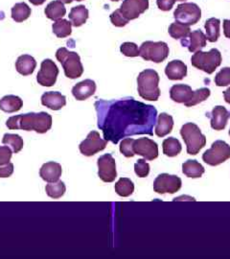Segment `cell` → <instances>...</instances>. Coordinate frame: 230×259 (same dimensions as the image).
<instances>
[{
	"instance_id": "cell-1",
	"label": "cell",
	"mask_w": 230,
	"mask_h": 259,
	"mask_svg": "<svg viewBox=\"0 0 230 259\" xmlns=\"http://www.w3.org/2000/svg\"><path fill=\"white\" fill-rule=\"evenodd\" d=\"M98 112V127L104 132L106 140L117 143L119 139L128 135L149 134L151 129L143 123L153 124L157 111L154 107L126 99L113 102L98 101L95 103Z\"/></svg>"
},
{
	"instance_id": "cell-2",
	"label": "cell",
	"mask_w": 230,
	"mask_h": 259,
	"mask_svg": "<svg viewBox=\"0 0 230 259\" xmlns=\"http://www.w3.org/2000/svg\"><path fill=\"white\" fill-rule=\"evenodd\" d=\"M10 130L35 131L37 134H45L52 127V116L44 112H29L12 116L6 122Z\"/></svg>"
},
{
	"instance_id": "cell-3",
	"label": "cell",
	"mask_w": 230,
	"mask_h": 259,
	"mask_svg": "<svg viewBox=\"0 0 230 259\" xmlns=\"http://www.w3.org/2000/svg\"><path fill=\"white\" fill-rule=\"evenodd\" d=\"M159 76L156 70L146 69L137 77V89L139 95L148 101H157L160 96L158 87Z\"/></svg>"
},
{
	"instance_id": "cell-4",
	"label": "cell",
	"mask_w": 230,
	"mask_h": 259,
	"mask_svg": "<svg viewBox=\"0 0 230 259\" xmlns=\"http://www.w3.org/2000/svg\"><path fill=\"white\" fill-rule=\"evenodd\" d=\"M57 60L62 64L65 74L69 79L80 78L83 73L81 58L76 52H71L65 47L59 48L56 52Z\"/></svg>"
},
{
	"instance_id": "cell-5",
	"label": "cell",
	"mask_w": 230,
	"mask_h": 259,
	"mask_svg": "<svg viewBox=\"0 0 230 259\" xmlns=\"http://www.w3.org/2000/svg\"><path fill=\"white\" fill-rule=\"evenodd\" d=\"M180 135L187 146V153L196 156L206 144V138L194 123H187L180 130Z\"/></svg>"
},
{
	"instance_id": "cell-6",
	"label": "cell",
	"mask_w": 230,
	"mask_h": 259,
	"mask_svg": "<svg viewBox=\"0 0 230 259\" xmlns=\"http://www.w3.org/2000/svg\"><path fill=\"white\" fill-rule=\"evenodd\" d=\"M192 65L207 74H212L221 64V52L218 49H211L208 52L197 51L191 58Z\"/></svg>"
},
{
	"instance_id": "cell-7",
	"label": "cell",
	"mask_w": 230,
	"mask_h": 259,
	"mask_svg": "<svg viewBox=\"0 0 230 259\" xmlns=\"http://www.w3.org/2000/svg\"><path fill=\"white\" fill-rule=\"evenodd\" d=\"M169 55V47L163 41H146L139 48V56L156 64L162 63Z\"/></svg>"
},
{
	"instance_id": "cell-8",
	"label": "cell",
	"mask_w": 230,
	"mask_h": 259,
	"mask_svg": "<svg viewBox=\"0 0 230 259\" xmlns=\"http://www.w3.org/2000/svg\"><path fill=\"white\" fill-rule=\"evenodd\" d=\"M230 157V146L222 140H217L211 148L203 155V161L211 166H217L226 161Z\"/></svg>"
},
{
	"instance_id": "cell-9",
	"label": "cell",
	"mask_w": 230,
	"mask_h": 259,
	"mask_svg": "<svg viewBox=\"0 0 230 259\" xmlns=\"http://www.w3.org/2000/svg\"><path fill=\"white\" fill-rule=\"evenodd\" d=\"M176 22L190 26L198 23L202 18V11L195 3H183L177 6L174 13Z\"/></svg>"
},
{
	"instance_id": "cell-10",
	"label": "cell",
	"mask_w": 230,
	"mask_h": 259,
	"mask_svg": "<svg viewBox=\"0 0 230 259\" xmlns=\"http://www.w3.org/2000/svg\"><path fill=\"white\" fill-rule=\"evenodd\" d=\"M107 147V140L102 139L96 131L90 132L86 139L80 144V152L85 157H92Z\"/></svg>"
},
{
	"instance_id": "cell-11",
	"label": "cell",
	"mask_w": 230,
	"mask_h": 259,
	"mask_svg": "<svg viewBox=\"0 0 230 259\" xmlns=\"http://www.w3.org/2000/svg\"><path fill=\"white\" fill-rule=\"evenodd\" d=\"M181 180L175 175L161 174L157 177L154 183V190L158 194H174L181 187Z\"/></svg>"
},
{
	"instance_id": "cell-12",
	"label": "cell",
	"mask_w": 230,
	"mask_h": 259,
	"mask_svg": "<svg viewBox=\"0 0 230 259\" xmlns=\"http://www.w3.org/2000/svg\"><path fill=\"white\" fill-rule=\"evenodd\" d=\"M59 75V68L55 63L46 59L40 65V70L37 75V81L38 84L42 87H53L57 82V78Z\"/></svg>"
},
{
	"instance_id": "cell-13",
	"label": "cell",
	"mask_w": 230,
	"mask_h": 259,
	"mask_svg": "<svg viewBox=\"0 0 230 259\" xmlns=\"http://www.w3.org/2000/svg\"><path fill=\"white\" fill-rule=\"evenodd\" d=\"M98 176L105 183H112L117 177L115 159L111 154H106L98 158Z\"/></svg>"
},
{
	"instance_id": "cell-14",
	"label": "cell",
	"mask_w": 230,
	"mask_h": 259,
	"mask_svg": "<svg viewBox=\"0 0 230 259\" xmlns=\"http://www.w3.org/2000/svg\"><path fill=\"white\" fill-rule=\"evenodd\" d=\"M133 152L135 155L142 156L147 160H154L158 157V146L152 139L146 138L134 139Z\"/></svg>"
},
{
	"instance_id": "cell-15",
	"label": "cell",
	"mask_w": 230,
	"mask_h": 259,
	"mask_svg": "<svg viewBox=\"0 0 230 259\" xmlns=\"http://www.w3.org/2000/svg\"><path fill=\"white\" fill-rule=\"evenodd\" d=\"M148 8L149 0H124L119 9L126 19L132 20L137 19Z\"/></svg>"
},
{
	"instance_id": "cell-16",
	"label": "cell",
	"mask_w": 230,
	"mask_h": 259,
	"mask_svg": "<svg viewBox=\"0 0 230 259\" xmlns=\"http://www.w3.org/2000/svg\"><path fill=\"white\" fill-rule=\"evenodd\" d=\"M62 174H63V168L60 163L55 161L46 162L39 170V176L47 183L58 182L62 176Z\"/></svg>"
},
{
	"instance_id": "cell-17",
	"label": "cell",
	"mask_w": 230,
	"mask_h": 259,
	"mask_svg": "<svg viewBox=\"0 0 230 259\" xmlns=\"http://www.w3.org/2000/svg\"><path fill=\"white\" fill-rule=\"evenodd\" d=\"M96 92V83L92 80H84L75 84L72 89V94L76 100L84 101Z\"/></svg>"
},
{
	"instance_id": "cell-18",
	"label": "cell",
	"mask_w": 230,
	"mask_h": 259,
	"mask_svg": "<svg viewBox=\"0 0 230 259\" xmlns=\"http://www.w3.org/2000/svg\"><path fill=\"white\" fill-rule=\"evenodd\" d=\"M41 104L52 111H59L66 105V97L58 92H48L42 94Z\"/></svg>"
},
{
	"instance_id": "cell-19",
	"label": "cell",
	"mask_w": 230,
	"mask_h": 259,
	"mask_svg": "<svg viewBox=\"0 0 230 259\" xmlns=\"http://www.w3.org/2000/svg\"><path fill=\"white\" fill-rule=\"evenodd\" d=\"M193 95L192 89L187 84H175L170 91L171 99L176 103H182L184 105L191 101Z\"/></svg>"
},
{
	"instance_id": "cell-20",
	"label": "cell",
	"mask_w": 230,
	"mask_h": 259,
	"mask_svg": "<svg viewBox=\"0 0 230 259\" xmlns=\"http://www.w3.org/2000/svg\"><path fill=\"white\" fill-rule=\"evenodd\" d=\"M229 112L222 106H217L213 109L211 114V127L215 131L224 129L229 119Z\"/></svg>"
},
{
	"instance_id": "cell-21",
	"label": "cell",
	"mask_w": 230,
	"mask_h": 259,
	"mask_svg": "<svg viewBox=\"0 0 230 259\" xmlns=\"http://www.w3.org/2000/svg\"><path fill=\"white\" fill-rule=\"evenodd\" d=\"M206 36L203 32L201 30H196L189 34L187 40L184 38L182 45L188 47L190 52H197L206 46Z\"/></svg>"
},
{
	"instance_id": "cell-22",
	"label": "cell",
	"mask_w": 230,
	"mask_h": 259,
	"mask_svg": "<svg viewBox=\"0 0 230 259\" xmlns=\"http://www.w3.org/2000/svg\"><path fill=\"white\" fill-rule=\"evenodd\" d=\"M165 74L170 80H182L187 75V66L181 61H172L166 66Z\"/></svg>"
},
{
	"instance_id": "cell-23",
	"label": "cell",
	"mask_w": 230,
	"mask_h": 259,
	"mask_svg": "<svg viewBox=\"0 0 230 259\" xmlns=\"http://www.w3.org/2000/svg\"><path fill=\"white\" fill-rule=\"evenodd\" d=\"M37 66L36 60L30 55L19 56L16 62V68L19 74L23 76L33 74Z\"/></svg>"
},
{
	"instance_id": "cell-24",
	"label": "cell",
	"mask_w": 230,
	"mask_h": 259,
	"mask_svg": "<svg viewBox=\"0 0 230 259\" xmlns=\"http://www.w3.org/2000/svg\"><path fill=\"white\" fill-rule=\"evenodd\" d=\"M174 127V120L173 117L165 112L159 114L157 120V127H156V135L159 138H163L170 134Z\"/></svg>"
},
{
	"instance_id": "cell-25",
	"label": "cell",
	"mask_w": 230,
	"mask_h": 259,
	"mask_svg": "<svg viewBox=\"0 0 230 259\" xmlns=\"http://www.w3.org/2000/svg\"><path fill=\"white\" fill-rule=\"evenodd\" d=\"M23 106L21 98L16 95H6L0 100V110L4 112H16L19 111Z\"/></svg>"
},
{
	"instance_id": "cell-26",
	"label": "cell",
	"mask_w": 230,
	"mask_h": 259,
	"mask_svg": "<svg viewBox=\"0 0 230 259\" xmlns=\"http://www.w3.org/2000/svg\"><path fill=\"white\" fill-rule=\"evenodd\" d=\"M45 16L49 19L52 20H59L62 19L66 14V9H65V5L63 2L55 0L50 2L44 10Z\"/></svg>"
},
{
	"instance_id": "cell-27",
	"label": "cell",
	"mask_w": 230,
	"mask_h": 259,
	"mask_svg": "<svg viewBox=\"0 0 230 259\" xmlns=\"http://www.w3.org/2000/svg\"><path fill=\"white\" fill-rule=\"evenodd\" d=\"M69 20L75 27H80L85 23L88 19V10L86 9L83 5H80L77 7H73L69 13Z\"/></svg>"
},
{
	"instance_id": "cell-28",
	"label": "cell",
	"mask_w": 230,
	"mask_h": 259,
	"mask_svg": "<svg viewBox=\"0 0 230 259\" xmlns=\"http://www.w3.org/2000/svg\"><path fill=\"white\" fill-rule=\"evenodd\" d=\"M204 171L205 170L203 165L197 160L189 159L182 164V172L184 175L188 178H193V179L201 178L203 176Z\"/></svg>"
},
{
	"instance_id": "cell-29",
	"label": "cell",
	"mask_w": 230,
	"mask_h": 259,
	"mask_svg": "<svg viewBox=\"0 0 230 259\" xmlns=\"http://www.w3.org/2000/svg\"><path fill=\"white\" fill-rule=\"evenodd\" d=\"M220 26H221L220 19L212 18L206 20L204 27L206 30V38L210 42H215L218 40V38L220 37Z\"/></svg>"
},
{
	"instance_id": "cell-30",
	"label": "cell",
	"mask_w": 230,
	"mask_h": 259,
	"mask_svg": "<svg viewBox=\"0 0 230 259\" xmlns=\"http://www.w3.org/2000/svg\"><path fill=\"white\" fill-rule=\"evenodd\" d=\"M53 33L56 36L61 38L68 37L72 33V23L66 19L56 20L52 25Z\"/></svg>"
},
{
	"instance_id": "cell-31",
	"label": "cell",
	"mask_w": 230,
	"mask_h": 259,
	"mask_svg": "<svg viewBox=\"0 0 230 259\" xmlns=\"http://www.w3.org/2000/svg\"><path fill=\"white\" fill-rule=\"evenodd\" d=\"M31 8L26 3H17L12 8V19L16 22H23L24 20L29 19V17L31 16Z\"/></svg>"
},
{
	"instance_id": "cell-32",
	"label": "cell",
	"mask_w": 230,
	"mask_h": 259,
	"mask_svg": "<svg viewBox=\"0 0 230 259\" xmlns=\"http://www.w3.org/2000/svg\"><path fill=\"white\" fill-rule=\"evenodd\" d=\"M115 192L121 197H129L134 191V185L128 178H121L115 184Z\"/></svg>"
},
{
	"instance_id": "cell-33",
	"label": "cell",
	"mask_w": 230,
	"mask_h": 259,
	"mask_svg": "<svg viewBox=\"0 0 230 259\" xmlns=\"http://www.w3.org/2000/svg\"><path fill=\"white\" fill-rule=\"evenodd\" d=\"M163 153L167 157H176L181 152V144L175 138H169L163 141Z\"/></svg>"
},
{
	"instance_id": "cell-34",
	"label": "cell",
	"mask_w": 230,
	"mask_h": 259,
	"mask_svg": "<svg viewBox=\"0 0 230 259\" xmlns=\"http://www.w3.org/2000/svg\"><path fill=\"white\" fill-rule=\"evenodd\" d=\"M2 143L10 146L11 148L13 149V152L16 154L19 153L24 145L23 139H21V137L19 135H14V134H5L3 139H2Z\"/></svg>"
},
{
	"instance_id": "cell-35",
	"label": "cell",
	"mask_w": 230,
	"mask_h": 259,
	"mask_svg": "<svg viewBox=\"0 0 230 259\" xmlns=\"http://www.w3.org/2000/svg\"><path fill=\"white\" fill-rule=\"evenodd\" d=\"M66 187L65 183L62 181H58L56 183H49V185L45 186L46 194L50 198L53 199H60L65 193Z\"/></svg>"
},
{
	"instance_id": "cell-36",
	"label": "cell",
	"mask_w": 230,
	"mask_h": 259,
	"mask_svg": "<svg viewBox=\"0 0 230 259\" xmlns=\"http://www.w3.org/2000/svg\"><path fill=\"white\" fill-rule=\"evenodd\" d=\"M190 27L187 25L181 24L179 22H175L172 23L169 27V34L172 37H174L175 39L178 38H186L189 36L190 32Z\"/></svg>"
},
{
	"instance_id": "cell-37",
	"label": "cell",
	"mask_w": 230,
	"mask_h": 259,
	"mask_svg": "<svg viewBox=\"0 0 230 259\" xmlns=\"http://www.w3.org/2000/svg\"><path fill=\"white\" fill-rule=\"evenodd\" d=\"M209 96H210V90L209 89H206V88L200 89V90L194 92L193 97H192L191 101L187 103L185 106L186 107H193V106H196L200 103L205 101Z\"/></svg>"
},
{
	"instance_id": "cell-38",
	"label": "cell",
	"mask_w": 230,
	"mask_h": 259,
	"mask_svg": "<svg viewBox=\"0 0 230 259\" xmlns=\"http://www.w3.org/2000/svg\"><path fill=\"white\" fill-rule=\"evenodd\" d=\"M215 83L218 87H226L230 84V67L222 68L215 77Z\"/></svg>"
},
{
	"instance_id": "cell-39",
	"label": "cell",
	"mask_w": 230,
	"mask_h": 259,
	"mask_svg": "<svg viewBox=\"0 0 230 259\" xmlns=\"http://www.w3.org/2000/svg\"><path fill=\"white\" fill-rule=\"evenodd\" d=\"M133 142L134 139H123L120 143V152L126 157H132L135 156L133 152Z\"/></svg>"
},
{
	"instance_id": "cell-40",
	"label": "cell",
	"mask_w": 230,
	"mask_h": 259,
	"mask_svg": "<svg viewBox=\"0 0 230 259\" xmlns=\"http://www.w3.org/2000/svg\"><path fill=\"white\" fill-rule=\"evenodd\" d=\"M111 23L116 27H123L129 23V20L125 18L120 9L115 10L111 15Z\"/></svg>"
},
{
	"instance_id": "cell-41",
	"label": "cell",
	"mask_w": 230,
	"mask_h": 259,
	"mask_svg": "<svg viewBox=\"0 0 230 259\" xmlns=\"http://www.w3.org/2000/svg\"><path fill=\"white\" fill-rule=\"evenodd\" d=\"M120 51L123 55L126 57H138L139 56V49L137 46L133 42H124L121 47Z\"/></svg>"
},
{
	"instance_id": "cell-42",
	"label": "cell",
	"mask_w": 230,
	"mask_h": 259,
	"mask_svg": "<svg viewBox=\"0 0 230 259\" xmlns=\"http://www.w3.org/2000/svg\"><path fill=\"white\" fill-rule=\"evenodd\" d=\"M134 172L139 178H146L150 173V165L146 162V159H138L134 164Z\"/></svg>"
},
{
	"instance_id": "cell-43",
	"label": "cell",
	"mask_w": 230,
	"mask_h": 259,
	"mask_svg": "<svg viewBox=\"0 0 230 259\" xmlns=\"http://www.w3.org/2000/svg\"><path fill=\"white\" fill-rule=\"evenodd\" d=\"M13 152L8 146H0V165L10 163Z\"/></svg>"
},
{
	"instance_id": "cell-44",
	"label": "cell",
	"mask_w": 230,
	"mask_h": 259,
	"mask_svg": "<svg viewBox=\"0 0 230 259\" xmlns=\"http://www.w3.org/2000/svg\"><path fill=\"white\" fill-rule=\"evenodd\" d=\"M14 173V164L8 163L6 165H0V178H9Z\"/></svg>"
},
{
	"instance_id": "cell-45",
	"label": "cell",
	"mask_w": 230,
	"mask_h": 259,
	"mask_svg": "<svg viewBox=\"0 0 230 259\" xmlns=\"http://www.w3.org/2000/svg\"><path fill=\"white\" fill-rule=\"evenodd\" d=\"M176 0H157L158 8L162 11H170L173 8Z\"/></svg>"
},
{
	"instance_id": "cell-46",
	"label": "cell",
	"mask_w": 230,
	"mask_h": 259,
	"mask_svg": "<svg viewBox=\"0 0 230 259\" xmlns=\"http://www.w3.org/2000/svg\"><path fill=\"white\" fill-rule=\"evenodd\" d=\"M223 33L224 36L230 38V20L229 19H224L223 20Z\"/></svg>"
},
{
	"instance_id": "cell-47",
	"label": "cell",
	"mask_w": 230,
	"mask_h": 259,
	"mask_svg": "<svg viewBox=\"0 0 230 259\" xmlns=\"http://www.w3.org/2000/svg\"><path fill=\"white\" fill-rule=\"evenodd\" d=\"M223 97H224L225 102L230 104V87L223 93Z\"/></svg>"
},
{
	"instance_id": "cell-48",
	"label": "cell",
	"mask_w": 230,
	"mask_h": 259,
	"mask_svg": "<svg viewBox=\"0 0 230 259\" xmlns=\"http://www.w3.org/2000/svg\"><path fill=\"white\" fill-rule=\"evenodd\" d=\"M33 5H36V6H38V5H42L44 2H45L46 0H29Z\"/></svg>"
},
{
	"instance_id": "cell-49",
	"label": "cell",
	"mask_w": 230,
	"mask_h": 259,
	"mask_svg": "<svg viewBox=\"0 0 230 259\" xmlns=\"http://www.w3.org/2000/svg\"><path fill=\"white\" fill-rule=\"evenodd\" d=\"M59 1H61V2H63L64 4H70L72 1L74 0H59Z\"/></svg>"
},
{
	"instance_id": "cell-50",
	"label": "cell",
	"mask_w": 230,
	"mask_h": 259,
	"mask_svg": "<svg viewBox=\"0 0 230 259\" xmlns=\"http://www.w3.org/2000/svg\"><path fill=\"white\" fill-rule=\"evenodd\" d=\"M111 1H113V2H118L119 0H111Z\"/></svg>"
},
{
	"instance_id": "cell-51",
	"label": "cell",
	"mask_w": 230,
	"mask_h": 259,
	"mask_svg": "<svg viewBox=\"0 0 230 259\" xmlns=\"http://www.w3.org/2000/svg\"><path fill=\"white\" fill-rule=\"evenodd\" d=\"M176 1H185V0H176Z\"/></svg>"
},
{
	"instance_id": "cell-52",
	"label": "cell",
	"mask_w": 230,
	"mask_h": 259,
	"mask_svg": "<svg viewBox=\"0 0 230 259\" xmlns=\"http://www.w3.org/2000/svg\"><path fill=\"white\" fill-rule=\"evenodd\" d=\"M76 1H83V0H76Z\"/></svg>"
},
{
	"instance_id": "cell-53",
	"label": "cell",
	"mask_w": 230,
	"mask_h": 259,
	"mask_svg": "<svg viewBox=\"0 0 230 259\" xmlns=\"http://www.w3.org/2000/svg\"><path fill=\"white\" fill-rule=\"evenodd\" d=\"M229 137H230V129H229Z\"/></svg>"
}]
</instances>
